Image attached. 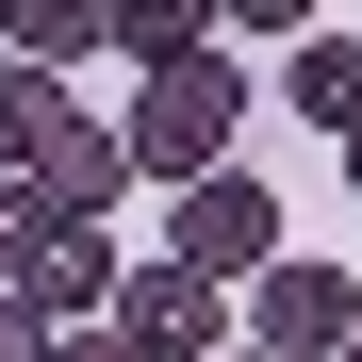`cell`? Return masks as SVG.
<instances>
[{"instance_id":"7c38bea8","label":"cell","mask_w":362,"mask_h":362,"mask_svg":"<svg viewBox=\"0 0 362 362\" xmlns=\"http://www.w3.org/2000/svg\"><path fill=\"white\" fill-rule=\"evenodd\" d=\"M33 230H49V214H33V181H0V296H17V264H33Z\"/></svg>"},{"instance_id":"52a82bcc","label":"cell","mask_w":362,"mask_h":362,"mask_svg":"<svg viewBox=\"0 0 362 362\" xmlns=\"http://www.w3.org/2000/svg\"><path fill=\"white\" fill-rule=\"evenodd\" d=\"M83 49H115V0H0V66H49L66 83Z\"/></svg>"},{"instance_id":"e0dca14e","label":"cell","mask_w":362,"mask_h":362,"mask_svg":"<svg viewBox=\"0 0 362 362\" xmlns=\"http://www.w3.org/2000/svg\"><path fill=\"white\" fill-rule=\"evenodd\" d=\"M346 362H362V346H346Z\"/></svg>"},{"instance_id":"5bb4252c","label":"cell","mask_w":362,"mask_h":362,"mask_svg":"<svg viewBox=\"0 0 362 362\" xmlns=\"http://www.w3.org/2000/svg\"><path fill=\"white\" fill-rule=\"evenodd\" d=\"M49 362H132V346H115V329H66V346H49Z\"/></svg>"},{"instance_id":"4fadbf2b","label":"cell","mask_w":362,"mask_h":362,"mask_svg":"<svg viewBox=\"0 0 362 362\" xmlns=\"http://www.w3.org/2000/svg\"><path fill=\"white\" fill-rule=\"evenodd\" d=\"M49 346H66V329H49L33 296H0V362H49Z\"/></svg>"},{"instance_id":"3957f363","label":"cell","mask_w":362,"mask_h":362,"mask_svg":"<svg viewBox=\"0 0 362 362\" xmlns=\"http://www.w3.org/2000/svg\"><path fill=\"white\" fill-rule=\"evenodd\" d=\"M115 346H132V362H230V296L198 264H132V280H115Z\"/></svg>"},{"instance_id":"5b68a950","label":"cell","mask_w":362,"mask_h":362,"mask_svg":"<svg viewBox=\"0 0 362 362\" xmlns=\"http://www.w3.org/2000/svg\"><path fill=\"white\" fill-rule=\"evenodd\" d=\"M115 280H132V264H115V230H66V214H49L33 264H17V296H33L49 329H115Z\"/></svg>"},{"instance_id":"8fae6325","label":"cell","mask_w":362,"mask_h":362,"mask_svg":"<svg viewBox=\"0 0 362 362\" xmlns=\"http://www.w3.org/2000/svg\"><path fill=\"white\" fill-rule=\"evenodd\" d=\"M313 17H329V0H214V33H230V49H280V33L313 49Z\"/></svg>"},{"instance_id":"30bf717a","label":"cell","mask_w":362,"mask_h":362,"mask_svg":"<svg viewBox=\"0 0 362 362\" xmlns=\"http://www.w3.org/2000/svg\"><path fill=\"white\" fill-rule=\"evenodd\" d=\"M66 115H83V99L49 83V66H0V181H17V165L49 148V132H66Z\"/></svg>"},{"instance_id":"7a4b0ae2","label":"cell","mask_w":362,"mask_h":362,"mask_svg":"<svg viewBox=\"0 0 362 362\" xmlns=\"http://www.w3.org/2000/svg\"><path fill=\"white\" fill-rule=\"evenodd\" d=\"M247 346H264V362H346V346H362V280L313 264V247H280V264L247 280Z\"/></svg>"},{"instance_id":"6da1fadb","label":"cell","mask_w":362,"mask_h":362,"mask_svg":"<svg viewBox=\"0 0 362 362\" xmlns=\"http://www.w3.org/2000/svg\"><path fill=\"white\" fill-rule=\"evenodd\" d=\"M230 132H247V66L230 49H181V66H148V99L115 115V148H132V181H230Z\"/></svg>"},{"instance_id":"ba28073f","label":"cell","mask_w":362,"mask_h":362,"mask_svg":"<svg viewBox=\"0 0 362 362\" xmlns=\"http://www.w3.org/2000/svg\"><path fill=\"white\" fill-rule=\"evenodd\" d=\"M280 115H313V132L346 148L362 132V33H313V49H296V66H280Z\"/></svg>"},{"instance_id":"277c9868","label":"cell","mask_w":362,"mask_h":362,"mask_svg":"<svg viewBox=\"0 0 362 362\" xmlns=\"http://www.w3.org/2000/svg\"><path fill=\"white\" fill-rule=\"evenodd\" d=\"M165 264H198L214 296H230V280H264V264H280V198H264L247 165L198 181V198H181V230H165Z\"/></svg>"},{"instance_id":"2e32d148","label":"cell","mask_w":362,"mask_h":362,"mask_svg":"<svg viewBox=\"0 0 362 362\" xmlns=\"http://www.w3.org/2000/svg\"><path fill=\"white\" fill-rule=\"evenodd\" d=\"M230 362H264V346H230Z\"/></svg>"},{"instance_id":"9a60e30c","label":"cell","mask_w":362,"mask_h":362,"mask_svg":"<svg viewBox=\"0 0 362 362\" xmlns=\"http://www.w3.org/2000/svg\"><path fill=\"white\" fill-rule=\"evenodd\" d=\"M346 198H362V132H346Z\"/></svg>"},{"instance_id":"9c48e42d","label":"cell","mask_w":362,"mask_h":362,"mask_svg":"<svg viewBox=\"0 0 362 362\" xmlns=\"http://www.w3.org/2000/svg\"><path fill=\"white\" fill-rule=\"evenodd\" d=\"M115 49L132 66H181V49H230V33H214V0H115Z\"/></svg>"},{"instance_id":"8992f818","label":"cell","mask_w":362,"mask_h":362,"mask_svg":"<svg viewBox=\"0 0 362 362\" xmlns=\"http://www.w3.org/2000/svg\"><path fill=\"white\" fill-rule=\"evenodd\" d=\"M17 181H33V214L99 230V214H115V181H132V148H115V115H66V132H49V148L17 165Z\"/></svg>"}]
</instances>
